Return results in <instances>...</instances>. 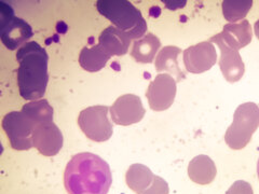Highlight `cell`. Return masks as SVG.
I'll use <instances>...</instances> for the list:
<instances>
[{
	"instance_id": "obj_1",
	"label": "cell",
	"mask_w": 259,
	"mask_h": 194,
	"mask_svg": "<svg viewBox=\"0 0 259 194\" xmlns=\"http://www.w3.org/2000/svg\"><path fill=\"white\" fill-rule=\"evenodd\" d=\"M112 182L106 161L90 152L75 155L64 173L68 194H107Z\"/></svg>"
},
{
	"instance_id": "obj_2",
	"label": "cell",
	"mask_w": 259,
	"mask_h": 194,
	"mask_svg": "<svg viewBox=\"0 0 259 194\" xmlns=\"http://www.w3.org/2000/svg\"><path fill=\"white\" fill-rule=\"evenodd\" d=\"M18 84L24 100L38 101L46 94L49 82V55L46 48L36 41H29L16 52Z\"/></svg>"
},
{
	"instance_id": "obj_3",
	"label": "cell",
	"mask_w": 259,
	"mask_h": 194,
	"mask_svg": "<svg viewBox=\"0 0 259 194\" xmlns=\"http://www.w3.org/2000/svg\"><path fill=\"white\" fill-rule=\"evenodd\" d=\"M96 9L112 25L131 39H141L147 31V22L141 11L127 0H97Z\"/></svg>"
},
{
	"instance_id": "obj_4",
	"label": "cell",
	"mask_w": 259,
	"mask_h": 194,
	"mask_svg": "<svg viewBox=\"0 0 259 194\" xmlns=\"http://www.w3.org/2000/svg\"><path fill=\"white\" fill-rule=\"evenodd\" d=\"M259 126V107L255 103L240 105L234 112L232 124L227 128L225 140L233 150L245 148Z\"/></svg>"
},
{
	"instance_id": "obj_5",
	"label": "cell",
	"mask_w": 259,
	"mask_h": 194,
	"mask_svg": "<svg viewBox=\"0 0 259 194\" xmlns=\"http://www.w3.org/2000/svg\"><path fill=\"white\" fill-rule=\"evenodd\" d=\"M0 39L7 48L19 50L34 36L31 26L23 19L15 16L10 6L0 3Z\"/></svg>"
},
{
	"instance_id": "obj_6",
	"label": "cell",
	"mask_w": 259,
	"mask_h": 194,
	"mask_svg": "<svg viewBox=\"0 0 259 194\" xmlns=\"http://www.w3.org/2000/svg\"><path fill=\"white\" fill-rule=\"evenodd\" d=\"M107 106H91L79 113L78 125L81 131L95 142H104L108 140L113 132V125L108 117Z\"/></svg>"
},
{
	"instance_id": "obj_7",
	"label": "cell",
	"mask_w": 259,
	"mask_h": 194,
	"mask_svg": "<svg viewBox=\"0 0 259 194\" xmlns=\"http://www.w3.org/2000/svg\"><path fill=\"white\" fill-rule=\"evenodd\" d=\"M3 128L9 138L11 148L18 151L29 150L32 144L35 124L22 111H11L3 119Z\"/></svg>"
},
{
	"instance_id": "obj_8",
	"label": "cell",
	"mask_w": 259,
	"mask_h": 194,
	"mask_svg": "<svg viewBox=\"0 0 259 194\" xmlns=\"http://www.w3.org/2000/svg\"><path fill=\"white\" fill-rule=\"evenodd\" d=\"M127 187L136 194H168L167 182L161 177L153 175L150 168L135 163L128 167L125 174Z\"/></svg>"
},
{
	"instance_id": "obj_9",
	"label": "cell",
	"mask_w": 259,
	"mask_h": 194,
	"mask_svg": "<svg viewBox=\"0 0 259 194\" xmlns=\"http://www.w3.org/2000/svg\"><path fill=\"white\" fill-rule=\"evenodd\" d=\"M176 80L167 74H159L151 81L146 97L153 111H164L172 106L176 96Z\"/></svg>"
},
{
	"instance_id": "obj_10",
	"label": "cell",
	"mask_w": 259,
	"mask_h": 194,
	"mask_svg": "<svg viewBox=\"0 0 259 194\" xmlns=\"http://www.w3.org/2000/svg\"><path fill=\"white\" fill-rule=\"evenodd\" d=\"M145 112L142 100L135 94H124L118 97L110 107L112 121L122 126L139 123L143 120Z\"/></svg>"
},
{
	"instance_id": "obj_11",
	"label": "cell",
	"mask_w": 259,
	"mask_h": 194,
	"mask_svg": "<svg viewBox=\"0 0 259 194\" xmlns=\"http://www.w3.org/2000/svg\"><path fill=\"white\" fill-rule=\"evenodd\" d=\"M183 54L186 70L194 75L209 70L217 62L216 48L209 41H203L189 46Z\"/></svg>"
},
{
	"instance_id": "obj_12",
	"label": "cell",
	"mask_w": 259,
	"mask_h": 194,
	"mask_svg": "<svg viewBox=\"0 0 259 194\" xmlns=\"http://www.w3.org/2000/svg\"><path fill=\"white\" fill-rule=\"evenodd\" d=\"M32 144L45 157H54L63 147V134L54 122L35 125Z\"/></svg>"
},
{
	"instance_id": "obj_13",
	"label": "cell",
	"mask_w": 259,
	"mask_h": 194,
	"mask_svg": "<svg viewBox=\"0 0 259 194\" xmlns=\"http://www.w3.org/2000/svg\"><path fill=\"white\" fill-rule=\"evenodd\" d=\"M253 30L247 20H243L238 23H228L224 26L220 34L213 36L209 42H222L233 50H241L252 41Z\"/></svg>"
},
{
	"instance_id": "obj_14",
	"label": "cell",
	"mask_w": 259,
	"mask_h": 194,
	"mask_svg": "<svg viewBox=\"0 0 259 194\" xmlns=\"http://www.w3.org/2000/svg\"><path fill=\"white\" fill-rule=\"evenodd\" d=\"M221 48L220 67L225 79L230 83L238 82L245 72L244 63L239 51L225 45L222 42H214Z\"/></svg>"
},
{
	"instance_id": "obj_15",
	"label": "cell",
	"mask_w": 259,
	"mask_h": 194,
	"mask_svg": "<svg viewBox=\"0 0 259 194\" xmlns=\"http://www.w3.org/2000/svg\"><path fill=\"white\" fill-rule=\"evenodd\" d=\"M132 39L113 25L105 28L99 37V45L111 56H123L127 53Z\"/></svg>"
},
{
	"instance_id": "obj_16",
	"label": "cell",
	"mask_w": 259,
	"mask_h": 194,
	"mask_svg": "<svg viewBox=\"0 0 259 194\" xmlns=\"http://www.w3.org/2000/svg\"><path fill=\"white\" fill-rule=\"evenodd\" d=\"M182 53L180 47L167 45L162 47L156 58L155 67L158 72H167V75L176 78V82H181L186 78L184 71L178 66L177 58Z\"/></svg>"
},
{
	"instance_id": "obj_17",
	"label": "cell",
	"mask_w": 259,
	"mask_h": 194,
	"mask_svg": "<svg viewBox=\"0 0 259 194\" xmlns=\"http://www.w3.org/2000/svg\"><path fill=\"white\" fill-rule=\"evenodd\" d=\"M217 174V169L213 160L205 155L193 158L188 166L189 178L198 184L206 185L213 182Z\"/></svg>"
},
{
	"instance_id": "obj_18",
	"label": "cell",
	"mask_w": 259,
	"mask_h": 194,
	"mask_svg": "<svg viewBox=\"0 0 259 194\" xmlns=\"http://www.w3.org/2000/svg\"><path fill=\"white\" fill-rule=\"evenodd\" d=\"M161 47L160 39L151 32H148L143 38L136 40L133 43L131 56L139 63L149 64L155 60V56Z\"/></svg>"
},
{
	"instance_id": "obj_19",
	"label": "cell",
	"mask_w": 259,
	"mask_h": 194,
	"mask_svg": "<svg viewBox=\"0 0 259 194\" xmlns=\"http://www.w3.org/2000/svg\"><path fill=\"white\" fill-rule=\"evenodd\" d=\"M109 59L110 56L99 44H95L91 47H82L79 55V64L84 70L96 72L106 66Z\"/></svg>"
},
{
	"instance_id": "obj_20",
	"label": "cell",
	"mask_w": 259,
	"mask_h": 194,
	"mask_svg": "<svg viewBox=\"0 0 259 194\" xmlns=\"http://www.w3.org/2000/svg\"><path fill=\"white\" fill-rule=\"evenodd\" d=\"M35 125L53 122V108L47 100L32 101L24 105L21 110Z\"/></svg>"
},
{
	"instance_id": "obj_21",
	"label": "cell",
	"mask_w": 259,
	"mask_h": 194,
	"mask_svg": "<svg viewBox=\"0 0 259 194\" xmlns=\"http://www.w3.org/2000/svg\"><path fill=\"white\" fill-rule=\"evenodd\" d=\"M253 6L252 0H225L223 2V14L230 23L243 21Z\"/></svg>"
},
{
	"instance_id": "obj_22",
	"label": "cell",
	"mask_w": 259,
	"mask_h": 194,
	"mask_svg": "<svg viewBox=\"0 0 259 194\" xmlns=\"http://www.w3.org/2000/svg\"><path fill=\"white\" fill-rule=\"evenodd\" d=\"M226 194H254L253 188L248 182L244 180H237L227 190Z\"/></svg>"
},
{
	"instance_id": "obj_23",
	"label": "cell",
	"mask_w": 259,
	"mask_h": 194,
	"mask_svg": "<svg viewBox=\"0 0 259 194\" xmlns=\"http://www.w3.org/2000/svg\"><path fill=\"white\" fill-rule=\"evenodd\" d=\"M254 31H255L256 37L259 39V20L255 23V25H254Z\"/></svg>"
},
{
	"instance_id": "obj_24",
	"label": "cell",
	"mask_w": 259,
	"mask_h": 194,
	"mask_svg": "<svg viewBox=\"0 0 259 194\" xmlns=\"http://www.w3.org/2000/svg\"><path fill=\"white\" fill-rule=\"evenodd\" d=\"M257 175H258V179H259V159L257 162Z\"/></svg>"
}]
</instances>
